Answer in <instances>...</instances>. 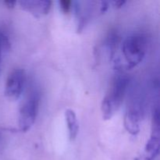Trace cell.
Listing matches in <instances>:
<instances>
[{"label": "cell", "mask_w": 160, "mask_h": 160, "mask_svg": "<svg viewBox=\"0 0 160 160\" xmlns=\"http://www.w3.org/2000/svg\"><path fill=\"white\" fill-rule=\"evenodd\" d=\"M126 3L125 1H117V2H113V4L115 6V7L117 8H121L123 5Z\"/></svg>", "instance_id": "13"}, {"label": "cell", "mask_w": 160, "mask_h": 160, "mask_svg": "<svg viewBox=\"0 0 160 160\" xmlns=\"http://www.w3.org/2000/svg\"><path fill=\"white\" fill-rule=\"evenodd\" d=\"M9 47V42L8 38L4 33L0 31V70H1L2 61L3 53L6 50H8Z\"/></svg>", "instance_id": "10"}, {"label": "cell", "mask_w": 160, "mask_h": 160, "mask_svg": "<svg viewBox=\"0 0 160 160\" xmlns=\"http://www.w3.org/2000/svg\"><path fill=\"white\" fill-rule=\"evenodd\" d=\"M129 79L127 76L122 74L117 75L112 84V90L103 99L107 102L114 112L118 110L123 101V98L128 90Z\"/></svg>", "instance_id": "4"}, {"label": "cell", "mask_w": 160, "mask_h": 160, "mask_svg": "<svg viewBox=\"0 0 160 160\" xmlns=\"http://www.w3.org/2000/svg\"><path fill=\"white\" fill-rule=\"evenodd\" d=\"M65 119L68 128L69 138L70 141L75 140L79 132V123L76 112L73 109H67L65 112Z\"/></svg>", "instance_id": "8"}, {"label": "cell", "mask_w": 160, "mask_h": 160, "mask_svg": "<svg viewBox=\"0 0 160 160\" xmlns=\"http://www.w3.org/2000/svg\"><path fill=\"white\" fill-rule=\"evenodd\" d=\"M18 3L23 10L32 14L34 17L39 18L48 13L51 9L52 2L50 1H20Z\"/></svg>", "instance_id": "7"}, {"label": "cell", "mask_w": 160, "mask_h": 160, "mask_svg": "<svg viewBox=\"0 0 160 160\" xmlns=\"http://www.w3.org/2000/svg\"><path fill=\"white\" fill-rule=\"evenodd\" d=\"M0 140H1V134H0Z\"/></svg>", "instance_id": "14"}, {"label": "cell", "mask_w": 160, "mask_h": 160, "mask_svg": "<svg viewBox=\"0 0 160 160\" xmlns=\"http://www.w3.org/2000/svg\"><path fill=\"white\" fill-rule=\"evenodd\" d=\"M148 47L147 37L143 34L137 33L128 36L122 42L121 51L126 67L132 69L143 61Z\"/></svg>", "instance_id": "1"}, {"label": "cell", "mask_w": 160, "mask_h": 160, "mask_svg": "<svg viewBox=\"0 0 160 160\" xmlns=\"http://www.w3.org/2000/svg\"><path fill=\"white\" fill-rule=\"evenodd\" d=\"M40 96L37 92L31 94L24 101L19 112L18 126L21 132H27L34 125L39 109Z\"/></svg>", "instance_id": "2"}, {"label": "cell", "mask_w": 160, "mask_h": 160, "mask_svg": "<svg viewBox=\"0 0 160 160\" xmlns=\"http://www.w3.org/2000/svg\"><path fill=\"white\" fill-rule=\"evenodd\" d=\"M160 145L159 110L156 107L153 110L152 132L149 139L146 142L143 152L134 160H155L159 156Z\"/></svg>", "instance_id": "3"}, {"label": "cell", "mask_w": 160, "mask_h": 160, "mask_svg": "<svg viewBox=\"0 0 160 160\" xmlns=\"http://www.w3.org/2000/svg\"><path fill=\"white\" fill-rule=\"evenodd\" d=\"M60 9L64 13H68L70 11V9L73 7V2L68 1V0H62V1L59 2Z\"/></svg>", "instance_id": "11"}, {"label": "cell", "mask_w": 160, "mask_h": 160, "mask_svg": "<svg viewBox=\"0 0 160 160\" xmlns=\"http://www.w3.org/2000/svg\"><path fill=\"white\" fill-rule=\"evenodd\" d=\"M4 4L7 6L8 8H12L15 6L17 4V2H12V1H6L4 2Z\"/></svg>", "instance_id": "12"}, {"label": "cell", "mask_w": 160, "mask_h": 160, "mask_svg": "<svg viewBox=\"0 0 160 160\" xmlns=\"http://www.w3.org/2000/svg\"><path fill=\"white\" fill-rule=\"evenodd\" d=\"M119 43V37L117 33L115 31H111L106 36L104 42L105 48H106V52H107L108 57L109 60H112L114 58L117 52V45Z\"/></svg>", "instance_id": "9"}, {"label": "cell", "mask_w": 160, "mask_h": 160, "mask_svg": "<svg viewBox=\"0 0 160 160\" xmlns=\"http://www.w3.org/2000/svg\"><path fill=\"white\" fill-rule=\"evenodd\" d=\"M142 120V111L138 106L131 107L126 112L123 119V125L129 134L136 136L140 132V122Z\"/></svg>", "instance_id": "6"}, {"label": "cell", "mask_w": 160, "mask_h": 160, "mask_svg": "<svg viewBox=\"0 0 160 160\" xmlns=\"http://www.w3.org/2000/svg\"><path fill=\"white\" fill-rule=\"evenodd\" d=\"M26 82V73L22 69H15L8 76L5 86V95L12 99L21 95Z\"/></svg>", "instance_id": "5"}]
</instances>
